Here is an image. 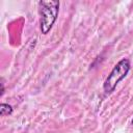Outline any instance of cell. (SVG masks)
Instances as JSON below:
<instances>
[{
	"label": "cell",
	"mask_w": 133,
	"mask_h": 133,
	"mask_svg": "<svg viewBox=\"0 0 133 133\" xmlns=\"http://www.w3.org/2000/svg\"><path fill=\"white\" fill-rule=\"evenodd\" d=\"M59 1L57 0H42L38 2L39 6V29L43 34L49 33L59 14Z\"/></svg>",
	"instance_id": "cell-1"
},
{
	"label": "cell",
	"mask_w": 133,
	"mask_h": 133,
	"mask_svg": "<svg viewBox=\"0 0 133 133\" xmlns=\"http://www.w3.org/2000/svg\"><path fill=\"white\" fill-rule=\"evenodd\" d=\"M130 69H131L130 60H129L128 58H123V59H121V60L113 66V69L111 70V72L109 73V75L107 76V78L105 79L104 84H103L104 92H105L106 95L111 94V92L115 89L116 85H117L123 79H125V77L128 75Z\"/></svg>",
	"instance_id": "cell-2"
},
{
	"label": "cell",
	"mask_w": 133,
	"mask_h": 133,
	"mask_svg": "<svg viewBox=\"0 0 133 133\" xmlns=\"http://www.w3.org/2000/svg\"><path fill=\"white\" fill-rule=\"evenodd\" d=\"M14 111V108L9 105V104H6V103H1L0 104V114L3 116V115H10Z\"/></svg>",
	"instance_id": "cell-3"
},
{
	"label": "cell",
	"mask_w": 133,
	"mask_h": 133,
	"mask_svg": "<svg viewBox=\"0 0 133 133\" xmlns=\"http://www.w3.org/2000/svg\"><path fill=\"white\" fill-rule=\"evenodd\" d=\"M3 92H4V84H3V80H2V81H1V94H0V95L2 96Z\"/></svg>",
	"instance_id": "cell-4"
},
{
	"label": "cell",
	"mask_w": 133,
	"mask_h": 133,
	"mask_svg": "<svg viewBox=\"0 0 133 133\" xmlns=\"http://www.w3.org/2000/svg\"><path fill=\"white\" fill-rule=\"evenodd\" d=\"M131 125L133 126V118H132V121H131Z\"/></svg>",
	"instance_id": "cell-5"
}]
</instances>
